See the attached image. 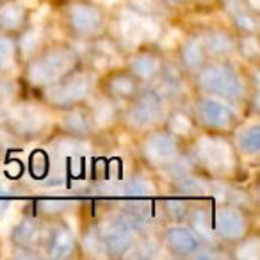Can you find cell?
<instances>
[{
  "label": "cell",
  "instance_id": "obj_1",
  "mask_svg": "<svg viewBox=\"0 0 260 260\" xmlns=\"http://www.w3.org/2000/svg\"><path fill=\"white\" fill-rule=\"evenodd\" d=\"M200 86L228 102H237L244 96V84L241 77L232 66L221 62L209 64L200 72Z\"/></svg>",
  "mask_w": 260,
  "mask_h": 260
},
{
  "label": "cell",
  "instance_id": "obj_2",
  "mask_svg": "<svg viewBox=\"0 0 260 260\" xmlns=\"http://www.w3.org/2000/svg\"><path fill=\"white\" fill-rule=\"evenodd\" d=\"M73 61L75 59H73L72 52L64 50V48L48 50L40 59L30 62L27 75H29L30 82L36 86H50L72 70Z\"/></svg>",
  "mask_w": 260,
  "mask_h": 260
},
{
  "label": "cell",
  "instance_id": "obj_3",
  "mask_svg": "<svg viewBox=\"0 0 260 260\" xmlns=\"http://www.w3.org/2000/svg\"><path fill=\"white\" fill-rule=\"evenodd\" d=\"M164 116V94L157 89H146L138 96L128 111V119L136 126H150Z\"/></svg>",
  "mask_w": 260,
  "mask_h": 260
},
{
  "label": "cell",
  "instance_id": "obj_4",
  "mask_svg": "<svg viewBox=\"0 0 260 260\" xmlns=\"http://www.w3.org/2000/svg\"><path fill=\"white\" fill-rule=\"evenodd\" d=\"M91 91V79L84 73L72 75L61 82L48 87L47 98L54 105H73L77 102L84 100Z\"/></svg>",
  "mask_w": 260,
  "mask_h": 260
},
{
  "label": "cell",
  "instance_id": "obj_5",
  "mask_svg": "<svg viewBox=\"0 0 260 260\" xmlns=\"http://www.w3.org/2000/svg\"><path fill=\"white\" fill-rule=\"evenodd\" d=\"M70 27L80 36H93L104 27V15L100 9L89 4H75L68 11Z\"/></svg>",
  "mask_w": 260,
  "mask_h": 260
},
{
  "label": "cell",
  "instance_id": "obj_6",
  "mask_svg": "<svg viewBox=\"0 0 260 260\" xmlns=\"http://www.w3.org/2000/svg\"><path fill=\"white\" fill-rule=\"evenodd\" d=\"M198 116L207 126L214 130L230 128L235 123V112L226 104L214 98H205L198 104Z\"/></svg>",
  "mask_w": 260,
  "mask_h": 260
},
{
  "label": "cell",
  "instance_id": "obj_7",
  "mask_svg": "<svg viewBox=\"0 0 260 260\" xmlns=\"http://www.w3.org/2000/svg\"><path fill=\"white\" fill-rule=\"evenodd\" d=\"M198 155L210 170L224 171L232 166V152L226 143L219 139H203L198 146Z\"/></svg>",
  "mask_w": 260,
  "mask_h": 260
},
{
  "label": "cell",
  "instance_id": "obj_8",
  "mask_svg": "<svg viewBox=\"0 0 260 260\" xmlns=\"http://www.w3.org/2000/svg\"><path fill=\"white\" fill-rule=\"evenodd\" d=\"M166 246L175 253V255H196V253L202 249V242L200 237L191 230V228L185 226H171L166 230Z\"/></svg>",
  "mask_w": 260,
  "mask_h": 260
},
{
  "label": "cell",
  "instance_id": "obj_9",
  "mask_svg": "<svg viewBox=\"0 0 260 260\" xmlns=\"http://www.w3.org/2000/svg\"><path fill=\"white\" fill-rule=\"evenodd\" d=\"M246 217L232 207L219 209L216 214V234L226 241H237L246 234Z\"/></svg>",
  "mask_w": 260,
  "mask_h": 260
},
{
  "label": "cell",
  "instance_id": "obj_10",
  "mask_svg": "<svg viewBox=\"0 0 260 260\" xmlns=\"http://www.w3.org/2000/svg\"><path fill=\"white\" fill-rule=\"evenodd\" d=\"M100 237L102 242H104L105 251L114 256L125 255L132 248V242H134V234L130 230H126L116 219L100 232Z\"/></svg>",
  "mask_w": 260,
  "mask_h": 260
},
{
  "label": "cell",
  "instance_id": "obj_11",
  "mask_svg": "<svg viewBox=\"0 0 260 260\" xmlns=\"http://www.w3.org/2000/svg\"><path fill=\"white\" fill-rule=\"evenodd\" d=\"M143 153L152 164H168L177 157V143L168 134H153L146 139Z\"/></svg>",
  "mask_w": 260,
  "mask_h": 260
},
{
  "label": "cell",
  "instance_id": "obj_12",
  "mask_svg": "<svg viewBox=\"0 0 260 260\" xmlns=\"http://www.w3.org/2000/svg\"><path fill=\"white\" fill-rule=\"evenodd\" d=\"M13 126L20 134H40L47 125V118L40 109L22 107L13 116Z\"/></svg>",
  "mask_w": 260,
  "mask_h": 260
},
{
  "label": "cell",
  "instance_id": "obj_13",
  "mask_svg": "<svg viewBox=\"0 0 260 260\" xmlns=\"http://www.w3.org/2000/svg\"><path fill=\"white\" fill-rule=\"evenodd\" d=\"M224 6H226L228 13H230L237 29H241L246 34L256 32L258 23H256L255 16L249 13L248 2H244V0H224Z\"/></svg>",
  "mask_w": 260,
  "mask_h": 260
},
{
  "label": "cell",
  "instance_id": "obj_14",
  "mask_svg": "<svg viewBox=\"0 0 260 260\" xmlns=\"http://www.w3.org/2000/svg\"><path fill=\"white\" fill-rule=\"evenodd\" d=\"M75 249V239L64 228L52 232L47 239V253L52 258H68Z\"/></svg>",
  "mask_w": 260,
  "mask_h": 260
},
{
  "label": "cell",
  "instance_id": "obj_15",
  "mask_svg": "<svg viewBox=\"0 0 260 260\" xmlns=\"http://www.w3.org/2000/svg\"><path fill=\"white\" fill-rule=\"evenodd\" d=\"M11 239L16 246L20 248H32L40 242L41 239V230L40 224L34 219H23L16 224V228L13 230Z\"/></svg>",
  "mask_w": 260,
  "mask_h": 260
},
{
  "label": "cell",
  "instance_id": "obj_16",
  "mask_svg": "<svg viewBox=\"0 0 260 260\" xmlns=\"http://www.w3.org/2000/svg\"><path fill=\"white\" fill-rule=\"evenodd\" d=\"M130 70L134 73V77L143 80H150L153 79L155 75H159V70H160V61L157 55L153 54H139L132 59L130 62Z\"/></svg>",
  "mask_w": 260,
  "mask_h": 260
},
{
  "label": "cell",
  "instance_id": "obj_17",
  "mask_svg": "<svg viewBox=\"0 0 260 260\" xmlns=\"http://www.w3.org/2000/svg\"><path fill=\"white\" fill-rule=\"evenodd\" d=\"M202 45L205 50H209L214 55H226L234 48L232 38L226 32H223V30H212V32L205 34Z\"/></svg>",
  "mask_w": 260,
  "mask_h": 260
},
{
  "label": "cell",
  "instance_id": "obj_18",
  "mask_svg": "<svg viewBox=\"0 0 260 260\" xmlns=\"http://www.w3.org/2000/svg\"><path fill=\"white\" fill-rule=\"evenodd\" d=\"M25 22V8L22 4H8L0 9V30H16Z\"/></svg>",
  "mask_w": 260,
  "mask_h": 260
},
{
  "label": "cell",
  "instance_id": "obj_19",
  "mask_svg": "<svg viewBox=\"0 0 260 260\" xmlns=\"http://www.w3.org/2000/svg\"><path fill=\"white\" fill-rule=\"evenodd\" d=\"M182 62L187 70H198L203 64V57H205V48H203L200 40H189L187 43L182 47L180 50Z\"/></svg>",
  "mask_w": 260,
  "mask_h": 260
},
{
  "label": "cell",
  "instance_id": "obj_20",
  "mask_svg": "<svg viewBox=\"0 0 260 260\" xmlns=\"http://www.w3.org/2000/svg\"><path fill=\"white\" fill-rule=\"evenodd\" d=\"M237 146L244 155H256L260 150V126H246L237 136Z\"/></svg>",
  "mask_w": 260,
  "mask_h": 260
},
{
  "label": "cell",
  "instance_id": "obj_21",
  "mask_svg": "<svg viewBox=\"0 0 260 260\" xmlns=\"http://www.w3.org/2000/svg\"><path fill=\"white\" fill-rule=\"evenodd\" d=\"M191 230L203 237V241H214L216 232L212 228V219L207 212L203 210H194L191 214Z\"/></svg>",
  "mask_w": 260,
  "mask_h": 260
},
{
  "label": "cell",
  "instance_id": "obj_22",
  "mask_svg": "<svg viewBox=\"0 0 260 260\" xmlns=\"http://www.w3.org/2000/svg\"><path fill=\"white\" fill-rule=\"evenodd\" d=\"M109 89H111V93H114L116 96L128 98L136 93L138 86H136V80L132 75L119 73V75H114L111 80H109Z\"/></svg>",
  "mask_w": 260,
  "mask_h": 260
},
{
  "label": "cell",
  "instance_id": "obj_23",
  "mask_svg": "<svg viewBox=\"0 0 260 260\" xmlns=\"http://www.w3.org/2000/svg\"><path fill=\"white\" fill-rule=\"evenodd\" d=\"M62 125H64L66 130H70L73 134H86V132H89L91 123H89V116L87 114H84V112H80V111H73L64 116Z\"/></svg>",
  "mask_w": 260,
  "mask_h": 260
},
{
  "label": "cell",
  "instance_id": "obj_24",
  "mask_svg": "<svg viewBox=\"0 0 260 260\" xmlns=\"http://www.w3.org/2000/svg\"><path fill=\"white\" fill-rule=\"evenodd\" d=\"M125 192L128 196H146L153 192V185L141 177H136L125 185Z\"/></svg>",
  "mask_w": 260,
  "mask_h": 260
},
{
  "label": "cell",
  "instance_id": "obj_25",
  "mask_svg": "<svg viewBox=\"0 0 260 260\" xmlns=\"http://www.w3.org/2000/svg\"><path fill=\"white\" fill-rule=\"evenodd\" d=\"M178 189L182 192H185V194H203L207 189V184L203 180H200V178L187 175V177L178 180Z\"/></svg>",
  "mask_w": 260,
  "mask_h": 260
},
{
  "label": "cell",
  "instance_id": "obj_26",
  "mask_svg": "<svg viewBox=\"0 0 260 260\" xmlns=\"http://www.w3.org/2000/svg\"><path fill=\"white\" fill-rule=\"evenodd\" d=\"M164 212L168 214L170 219L182 221L189 216V209L184 202H178V200H168L164 202Z\"/></svg>",
  "mask_w": 260,
  "mask_h": 260
},
{
  "label": "cell",
  "instance_id": "obj_27",
  "mask_svg": "<svg viewBox=\"0 0 260 260\" xmlns=\"http://www.w3.org/2000/svg\"><path fill=\"white\" fill-rule=\"evenodd\" d=\"M13 57H15V48H13L11 41L0 34V70L11 66Z\"/></svg>",
  "mask_w": 260,
  "mask_h": 260
},
{
  "label": "cell",
  "instance_id": "obj_28",
  "mask_svg": "<svg viewBox=\"0 0 260 260\" xmlns=\"http://www.w3.org/2000/svg\"><path fill=\"white\" fill-rule=\"evenodd\" d=\"M171 128H173L177 134H187L189 130H191V121H189L184 114H177L171 119Z\"/></svg>",
  "mask_w": 260,
  "mask_h": 260
},
{
  "label": "cell",
  "instance_id": "obj_29",
  "mask_svg": "<svg viewBox=\"0 0 260 260\" xmlns=\"http://www.w3.org/2000/svg\"><path fill=\"white\" fill-rule=\"evenodd\" d=\"M239 256L241 258H256L258 256V242L251 241L248 244H244V248L239 249Z\"/></svg>",
  "mask_w": 260,
  "mask_h": 260
},
{
  "label": "cell",
  "instance_id": "obj_30",
  "mask_svg": "<svg viewBox=\"0 0 260 260\" xmlns=\"http://www.w3.org/2000/svg\"><path fill=\"white\" fill-rule=\"evenodd\" d=\"M139 248V253H138V256H153L157 253V242L155 241H145L141 246H138Z\"/></svg>",
  "mask_w": 260,
  "mask_h": 260
},
{
  "label": "cell",
  "instance_id": "obj_31",
  "mask_svg": "<svg viewBox=\"0 0 260 260\" xmlns=\"http://www.w3.org/2000/svg\"><path fill=\"white\" fill-rule=\"evenodd\" d=\"M43 210H47V212H52V210H62L66 207V203L64 202H45L43 205Z\"/></svg>",
  "mask_w": 260,
  "mask_h": 260
},
{
  "label": "cell",
  "instance_id": "obj_32",
  "mask_svg": "<svg viewBox=\"0 0 260 260\" xmlns=\"http://www.w3.org/2000/svg\"><path fill=\"white\" fill-rule=\"evenodd\" d=\"M166 2H170V4H175V6H180V4H184L185 0H166Z\"/></svg>",
  "mask_w": 260,
  "mask_h": 260
},
{
  "label": "cell",
  "instance_id": "obj_33",
  "mask_svg": "<svg viewBox=\"0 0 260 260\" xmlns=\"http://www.w3.org/2000/svg\"><path fill=\"white\" fill-rule=\"evenodd\" d=\"M0 196H8V191H6V187L2 184H0Z\"/></svg>",
  "mask_w": 260,
  "mask_h": 260
},
{
  "label": "cell",
  "instance_id": "obj_34",
  "mask_svg": "<svg viewBox=\"0 0 260 260\" xmlns=\"http://www.w3.org/2000/svg\"><path fill=\"white\" fill-rule=\"evenodd\" d=\"M0 6H4V0H0Z\"/></svg>",
  "mask_w": 260,
  "mask_h": 260
}]
</instances>
